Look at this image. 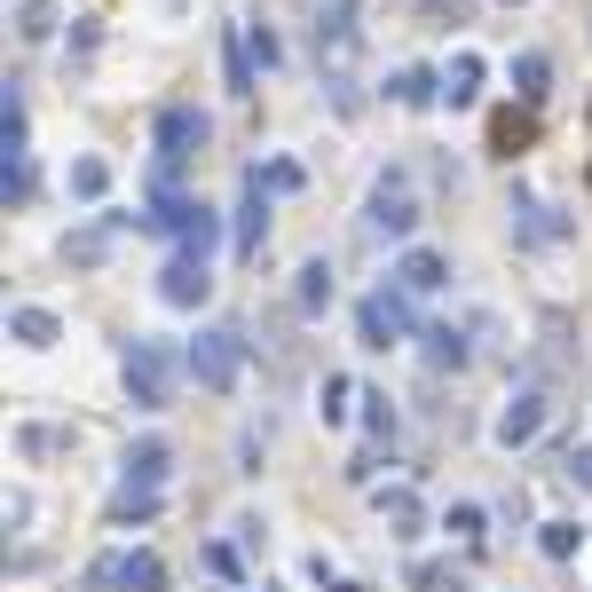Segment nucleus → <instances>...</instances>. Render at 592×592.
<instances>
[{"label": "nucleus", "instance_id": "1", "mask_svg": "<svg viewBox=\"0 0 592 592\" xmlns=\"http://www.w3.org/2000/svg\"><path fill=\"white\" fill-rule=\"evenodd\" d=\"M175 379H190V364L166 341H135L127 348V403L135 411H166V403H175Z\"/></svg>", "mask_w": 592, "mask_h": 592}, {"label": "nucleus", "instance_id": "2", "mask_svg": "<svg viewBox=\"0 0 592 592\" xmlns=\"http://www.w3.org/2000/svg\"><path fill=\"white\" fill-rule=\"evenodd\" d=\"M206 111H190V103H166L158 111V166H150V190H175V175L206 150Z\"/></svg>", "mask_w": 592, "mask_h": 592}, {"label": "nucleus", "instance_id": "3", "mask_svg": "<svg viewBox=\"0 0 592 592\" xmlns=\"http://www.w3.org/2000/svg\"><path fill=\"white\" fill-rule=\"evenodd\" d=\"M182 364H190V379H198L206 395H229L237 372H245V332H237V324H206L198 341L182 348Z\"/></svg>", "mask_w": 592, "mask_h": 592}, {"label": "nucleus", "instance_id": "4", "mask_svg": "<svg viewBox=\"0 0 592 592\" xmlns=\"http://www.w3.org/2000/svg\"><path fill=\"white\" fill-rule=\"evenodd\" d=\"M356 341H364V348L411 341V293H403V285H379V293L356 300Z\"/></svg>", "mask_w": 592, "mask_h": 592}, {"label": "nucleus", "instance_id": "5", "mask_svg": "<svg viewBox=\"0 0 592 592\" xmlns=\"http://www.w3.org/2000/svg\"><path fill=\"white\" fill-rule=\"evenodd\" d=\"M411 221H418V190H411L403 166H387V175L372 182V229L379 237H411Z\"/></svg>", "mask_w": 592, "mask_h": 592}, {"label": "nucleus", "instance_id": "6", "mask_svg": "<svg viewBox=\"0 0 592 592\" xmlns=\"http://www.w3.org/2000/svg\"><path fill=\"white\" fill-rule=\"evenodd\" d=\"M88 584H119V592H166V561L158 553H103L88 569Z\"/></svg>", "mask_w": 592, "mask_h": 592}, {"label": "nucleus", "instance_id": "7", "mask_svg": "<svg viewBox=\"0 0 592 592\" xmlns=\"http://www.w3.org/2000/svg\"><path fill=\"white\" fill-rule=\"evenodd\" d=\"M545 418H553V403H545L537 387H522L514 403L497 411V451H530V443L545 435Z\"/></svg>", "mask_w": 592, "mask_h": 592}, {"label": "nucleus", "instance_id": "8", "mask_svg": "<svg viewBox=\"0 0 592 592\" xmlns=\"http://www.w3.org/2000/svg\"><path fill=\"white\" fill-rule=\"evenodd\" d=\"M158 293L175 300V308H198V300L214 293V269H206V253H175V262H166V277H158Z\"/></svg>", "mask_w": 592, "mask_h": 592}, {"label": "nucleus", "instance_id": "9", "mask_svg": "<svg viewBox=\"0 0 592 592\" xmlns=\"http://www.w3.org/2000/svg\"><path fill=\"white\" fill-rule=\"evenodd\" d=\"M262 237H269V190L262 182H245V206H237V262H262Z\"/></svg>", "mask_w": 592, "mask_h": 592}, {"label": "nucleus", "instance_id": "10", "mask_svg": "<svg viewBox=\"0 0 592 592\" xmlns=\"http://www.w3.org/2000/svg\"><path fill=\"white\" fill-rule=\"evenodd\" d=\"M443 277H451V262H443V253H427V245H411L403 262H395V285H403L411 300H418V293H435Z\"/></svg>", "mask_w": 592, "mask_h": 592}, {"label": "nucleus", "instance_id": "11", "mask_svg": "<svg viewBox=\"0 0 592 592\" xmlns=\"http://www.w3.org/2000/svg\"><path fill=\"white\" fill-rule=\"evenodd\" d=\"M379 522H387L395 537H418V530H427V505H418V490H411V482L379 490Z\"/></svg>", "mask_w": 592, "mask_h": 592}, {"label": "nucleus", "instance_id": "12", "mask_svg": "<svg viewBox=\"0 0 592 592\" xmlns=\"http://www.w3.org/2000/svg\"><path fill=\"white\" fill-rule=\"evenodd\" d=\"M119 221H127V214H111V221H88V229H71V237H63V262H71V269H96L103 253H111V229H119Z\"/></svg>", "mask_w": 592, "mask_h": 592}, {"label": "nucleus", "instance_id": "13", "mask_svg": "<svg viewBox=\"0 0 592 592\" xmlns=\"http://www.w3.org/2000/svg\"><path fill=\"white\" fill-rule=\"evenodd\" d=\"M166 466H175V451L150 435V443H135V451H127V474H119V482H127V490H158V482H166Z\"/></svg>", "mask_w": 592, "mask_h": 592}, {"label": "nucleus", "instance_id": "14", "mask_svg": "<svg viewBox=\"0 0 592 592\" xmlns=\"http://www.w3.org/2000/svg\"><path fill=\"white\" fill-rule=\"evenodd\" d=\"M387 96H395V103H403V111H427V103H435V96H443V79H435V71H427V63H403V71H395V79H387Z\"/></svg>", "mask_w": 592, "mask_h": 592}, {"label": "nucleus", "instance_id": "15", "mask_svg": "<svg viewBox=\"0 0 592 592\" xmlns=\"http://www.w3.org/2000/svg\"><path fill=\"white\" fill-rule=\"evenodd\" d=\"M418 341H427V364H435V372H458V364L474 356L458 324H427V332H418Z\"/></svg>", "mask_w": 592, "mask_h": 592}, {"label": "nucleus", "instance_id": "16", "mask_svg": "<svg viewBox=\"0 0 592 592\" xmlns=\"http://www.w3.org/2000/svg\"><path fill=\"white\" fill-rule=\"evenodd\" d=\"M221 71H229V96H253V40L237 24L221 32Z\"/></svg>", "mask_w": 592, "mask_h": 592}, {"label": "nucleus", "instance_id": "17", "mask_svg": "<svg viewBox=\"0 0 592 592\" xmlns=\"http://www.w3.org/2000/svg\"><path fill=\"white\" fill-rule=\"evenodd\" d=\"M443 96H451V103H474V96H482V56H474V48H458V56H451Z\"/></svg>", "mask_w": 592, "mask_h": 592}, {"label": "nucleus", "instance_id": "18", "mask_svg": "<svg viewBox=\"0 0 592 592\" xmlns=\"http://www.w3.org/2000/svg\"><path fill=\"white\" fill-rule=\"evenodd\" d=\"M356 403H364V387H356L348 372H332V379H324V403H316V411H324V427H348V411H356Z\"/></svg>", "mask_w": 592, "mask_h": 592}, {"label": "nucleus", "instance_id": "19", "mask_svg": "<svg viewBox=\"0 0 592 592\" xmlns=\"http://www.w3.org/2000/svg\"><path fill=\"white\" fill-rule=\"evenodd\" d=\"M293 308H300V316H324V308H332V269H324V262H308V269H300Z\"/></svg>", "mask_w": 592, "mask_h": 592}, {"label": "nucleus", "instance_id": "20", "mask_svg": "<svg viewBox=\"0 0 592 592\" xmlns=\"http://www.w3.org/2000/svg\"><path fill=\"white\" fill-rule=\"evenodd\" d=\"M569 229H576V221H569V214H553V206H530V221H522V229H514V237H522V245H561V237H569Z\"/></svg>", "mask_w": 592, "mask_h": 592}, {"label": "nucleus", "instance_id": "21", "mask_svg": "<svg viewBox=\"0 0 592 592\" xmlns=\"http://www.w3.org/2000/svg\"><path fill=\"white\" fill-rule=\"evenodd\" d=\"M9 332H17L24 348H56V332H63V324H56L48 308H17V316H9Z\"/></svg>", "mask_w": 592, "mask_h": 592}, {"label": "nucleus", "instance_id": "22", "mask_svg": "<svg viewBox=\"0 0 592 592\" xmlns=\"http://www.w3.org/2000/svg\"><path fill=\"white\" fill-rule=\"evenodd\" d=\"M245 182H262L269 198H293V190H300L308 175H300V166H293V158H269V166H253V175H245Z\"/></svg>", "mask_w": 592, "mask_h": 592}, {"label": "nucleus", "instance_id": "23", "mask_svg": "<svg viewBox=\"0 0 592 592\" xmlns=\"http://www.w3.org/2000/svg\"><path fill=\"white\" fill-rule=\"evenodd\" d=\"M545 79H553V63H545L537 48H530V56H514V96H522V103H537V96H545Z\"/></svg>", "mask_w": 592, "mask_h": 592}, {"label": "nucleus", "instance_id": "24", "mask_svg": "<svg viewBox=\"0 0 592 592\" xmlns=\"http://www.w3.org/2000/svg\"><path fill=\"white\" fill-rule=\"evenodd\" d=\"M576 545H584V530H576V522H537V553H545V561H569Z\"/></svg>", "mask_w": 592, "mask_h": 592}, {"label": "nucleus", "instance_id": "25", "mask_svg": "<svg viewBox=\"0 0 592 592\" xmlns=\"http://www.w3.org/2000/svg\"><path fill=\"white\" fill-rule=\"evenodd\" d=\"M411 584H418V592H474V584H466V569H443V561H418V569H411Z\"/></svg>", "mask_w": 592, "mask_h": 592}, {"label": "nucleus", "instance_id": "26", "mask_svg": "<svg viewBox=\"0 0 592 592\" xmlns=\"http://www.w3.org/2000/svg\"><path fill=\"white\" fill-rule=\"evenodd\" d=\"M111 190V166L103 158H71V198H103Z\"/></svg>", "mask_w": 592, "mask_h": 592}, {"label": "nucleus", "instance_id": "27", "mask_svg": "<svg viewBox=\"0 0 592 592\" xmlns=\"http://www.w3.org/2000/svg\"><path fill=\"white\" fill-rule=\"evenodd\" d=\"M158 514V490H127L119 482V497H111V522H150Z\"/></svg>", "mask_w": 592, "mask_h": 592}, {"label": "nucleus", "instance_id": "28", "mask_svg": "<svg viewBox=\"0 0 592 592\" xmlns=\"http://www.w3.org/2000/svg\"><path fill=\"white\" fill-rule=\"evenodd\" d=\"M56 32V0H24L17 9V40H48Z\"/></svg>", "mask_w": 592, "mask_h": 592}, {"label": "nucleus", "instance_id": "29", "mask_svg": "<svg viewBox=\"0 0 592 592\" xmlns=\"http://www.w3.org/2000/svg\"><path fill=\"white\" fill-rule=\"evenodd\" d=\"M490 142H497L505 158H514V150L530 142V119H522V111H497V119H490Z\"/></svg>", "mask_w": 592, "mask_h": 592}, {"label": "nucleus", "instance_id": "30", "mask_svg": "<svg viewBox=\"0 0 592 592\" xmlns=\"http://www.w3.org/2000/svg\"><path fill=\"white\" fill-rule=\"evenodd\" d=\"M63 443H71L63 427H24V435H17V451H24V458H56Z\"/></svg>", "mask_w": 592, "mask_h": 592}, {"label": "nucleus", "instance_id": "31", "mask_svg": "<svg viewBox=\"0 0 592 592\" xmlns=\"http://www.w3.org/2000/svg\"><path fill=\"white\" fill-rule=\"evenodd\" d=\"M443 530H451L458 545H482V505H451V514H443Z\"/></svg>", "mask_w": 592, "mask_h": 592}, {"label": "nucleus", "instance_id": "32", "mask_svg": "<svg viewBox=\"0 0 592 592\" xmlns=\"http://www.w3.org/2000/svg\"><path fill=\"white\" fill-rule=\"evenodd\" d=\"M364 427H372V435H395V403H387L379 387H364Z\"/></svg>", "mask_w": 592, "mask_h": 592}, {"label": "nucleus", "instance_id": "33", "mask_svg": "<svg viewBox=\"0 0 592 592\" xmlns=\"http://www.w3.org/2000/svg\"><path fill=\"white\" fill-rule=\"evenodd\" d=\"M206 569H214L221 584H237V545H206Z\"/></svg>", "mask_w": 592, "mask_h": 592}, {"label": "nucleus", "instance_id": "34", "mask_svg": "<svg viewBox=\"0 0 592 592\" xmlns=\"http://www.w3.org/2000/svg\"><path fill=\"white\" fill-rule=\"evenodd\" d=\"M561 474H569L576 490H592V443H584V451H569V458H561Z\"/></svg>", "mask_w": 592, "mask_h": 592}, {"label": "nucleus", "instance_id": "35", "mask_svg": "<svg viewBox=\"0 0 592 592\" xmlns=\"http://www.w3.org/2000/svg\"><path fill=\"white\" fill-rule=\"evenodd\" d=\"M245 40H253V56H262V71H269V63H277V56H285V48H277V32H269V24H253V32H245Z\"/></svg>", "mask_w": 592, "mask_h": 592}, {"label": "nucleus", "instance_id": "36", "mask_svg": "<svg viewBox=\"0 0 592 592\" xmlns=\"http://www.w3.org/2000/svg\"><path fill=\"white\" fill-rule=\"evenodd\" d=\"M427 9H435V17H458V9H466V0H427Z\"/></svg>", "mask_w": 592, "mask_h": 592}, {"label": "nucleus", "instance_id": "37", "mask_svg": "<svg viewBox=\"0 0 592 592\" xmlns=\"http://www.w3.org/2000/svg\"><path fill=\"white\" fill-rule=\"evenodd\" d=\"M221 592H237V584H221Z\"/></svg>", "mask_w": 592, "mask_h": 592}]
</instances>
